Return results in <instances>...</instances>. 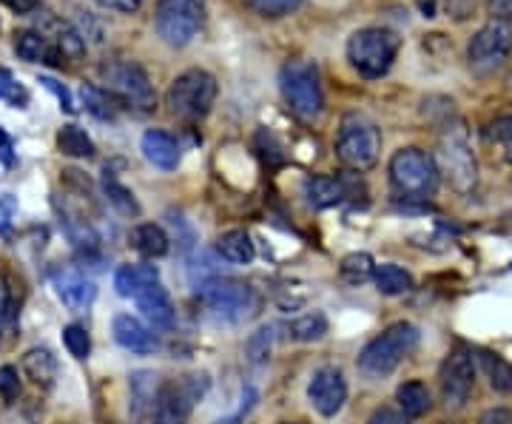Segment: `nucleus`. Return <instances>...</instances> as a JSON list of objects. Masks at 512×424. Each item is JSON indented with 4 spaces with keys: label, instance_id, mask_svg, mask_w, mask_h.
Returning <instances> with one entry per match:
<instances>
[{
    "label": "nucleus",
    "instance_id": "f257e3e1",
    "mask_svg": "<svg viewBox=\"0 0 512 424\" xmlns=\"http://www.w3.org/2000/svg\"><path fill=\"white\" fill-rule=\"evenodd\" d=\"M433 160H436L441 180L456 194H473L476 191L478 160L476 151L470 146V134L464 129V123H453L441 131Z\"/></svg>",
    "mask_w": 512,
    "mask_h": 424
},
{
    "label": "nucleus",
    "instance_id": "f03ea898",
    "mask_svg": "<svg viewBox=\"0 0 512 424\" xmlns=\"http://www.w3.org/2000/svg\"><path fill=\"white\" fill-rule=\"evenodd\" d=\"M382 154V131L379 126L359 114L350 111L339 123V134H336V157L339 163L353 171V174H365L379 163Z\"/></svg>",
    "mask_w": 512,
    "mask_h": 424
},
{
    "label": "nucleus",
    "instance_id": "7ed1b4c3",
    "mask_svg": "<svg viewBox=\"0 0 512 424\" xmlns=\"http://www.w3.org/2000/svg\"><path fill=\"white\" fill-rule=\"evenodd\" d=\"M421 333L416 325L410 322H396L387 331L379 333L376 339H370L362 353H359V370L365 373L367 379H384L393 370L402 365L404 356L419 348Z\"/></svg>",
    "mask_w": 512,
    "mask_h": 424
},
{
    "label": "nucleus",
    "instance_id": "20e7f679",
    "mask_svg": "<svg viewBox=\"0 0 512 424\" xmlns=\"http://www.w3.org/2000/svg\"><path fill=\"white\" fill-rule=\"evenodd\" d=\"M393 191L404 200H430L439 191V168L433 154L421 148H399L387 166Z\"/></svg>",
    "mask_w": 512,
    "mask_h": 424
},
{
    "label": "nucleus",
    "instance_id": "39448f33",
    "mask_svg": "<svg viewBox=\"0 0 512 424\" xmlns=\"http://www.w3.org/2000/svg\"><path fill=\"white\" fill-rule=\"evenodd\" d=\"M197 291H200L202 308L214 316V319L231 322V325L256 316L259 314V305H262L259 294H256L248 282L222 277V274L220 277L208 279V282H202Z\"/></svg>",
    "mask_w": 512,
    "mask_h": 424
},
{
    "label": "nucleus",
    "instance_id": "423d86ee",
    "mask_svg": "<svg viewBox=\"0 0 512 424\" xmlns=\"http://www.w3.org/2000/svg\"><path fill=\"white\" fill-rule=\"evenodd\" d=\"M217 77L205 69H188L183 72L165 94V106L174 117L188 120V123H197L202 117H208V111L214 109V100H217Z\"/></svg>",
    "mask_w": 512,
    "mask_h": 424
},
{
    "label": "nucleus",
    "instance_id": "0eeeda50",
    "mask_svg": "<svg viewBox=\"0 0 512 424\" xmlns=\"http://www.w3.org/2000/svg\"><path fill=\"white\" fill-rule=\"evenodd\" d=\"M396 55H399V35L382 26L359 29L348 40L350 66L367 80H376L390 72Z\"/></svg>",
    "mask_w": 512,
    "mask_h": 424
},
{
    "label": "nucleus",
    "instance_id": "6e6552de",
    "mask_svg": "<svg viewBox=\"0 0 512 424\" xmlns=\"http://www.w3.org/2000/svg\"><path fill=\"white\" fill-rule=\"evenodd\" d=\"M279 89L288 103V109L302 120V123H313L322 109H325V94H322V83H319V72L313 63L305 60H288L279 72Z\"/></svg>",
    "mask_w": 512,
    "mask_h": 424
},
{
    "label": "nucleus",
    "instance_id": "1a4fd4ad",
    "mask_svg": "<svg viewBox=\"0 0 512 424\" xmlns=\"http://www.w3.org/2000/svg\"><path fill=\"white\" fill-rule=\"evenodd\" d=\"M103 77V89L114 97V103L120 109H134V111H151L157 106V94L154 86L148 80V74L143 72V66L131 63V60H109L103 63L100 69Z\"/></svg>",
    "mask_w": 512,
    "mask_h": 424
},
{
    "label": "nucleus",
    "instance_id": "9d476101",
    "mask_svg": "<svg viewBox=\"0 0 512 424\" xmlns=\"http://www.w3.org/2000/svg\"><path fill=\"white\" fill-rule=\"evenodd\" d=\"M154 26L163 43L171 49H183L205 26V0H160Z\"/></svg>",
    "mask_w": 512,
    "mask_h": 424
},
{
    "label": "nucleus",
    "instance_id": "9b49d317",
    "mask_svg": "<svg viewBox=\"0 0 512 424\" xmlns=\"http://www.w3.org/2000/svg\"><path fill=\"white\" fill-rule=\"evenodd\" d=\"M208 390V376L205 373H188L180 379H171L160 385L157 396V410H154V422L157 424H185L188 416L194 413V407Z\"/></svg>",
    "mask_w": 512,
    "mask_h": 424
},
{
    "label": "nucleus",
    "instance_id": "f8f14e48",
    "mask_svg": "<svg viewBox=\"0 0 512 424\" xmlns=\"http://www.w3.org/2000/svg\"><path fill=\"white\" fill-rule=\"evenodd\" d=\"M512 52V23L510 20L493 18L478 29L470 46H467V57L470 66L476 72H493L495 66H501Z\"/></svg>",
    "mask_w": 512,
    "mask_h": 424
},
{
    "label": "nucleus",
    "instance_id": "ddd939ff",
    "mask_svg": "<svg viewBox=\"0 0 512 424\" xmlns=\"http://www.w3.org/2000/svg\"><path fill=\"white\" fill-rule=\"evenodd\" d=\"M439 385L444 405L453 407V410H461L467 405L473 396V388H476V356H473V351L456 348L450 353L447 362L441 365Z\"/></svg>",
    "mask_w": 512,
    "mask_h": 424
},
{
    "label": "nucleus",
    "instance_id": "4468645a",
    "mask_svg": "<svg viewBox=\"0 0 512 424\" xmlns=\"http://www.w3.org/2000/svg\"><path fill=\"white\" fill-rule=\"evenodd\" d=\"M308 399H311L313 410L325 419H333L345 402H348V379L345 373L333 365L319 368L311 376V385H308Z\"/></svg>",
    "mask_w": 512,
    "mask_h": 424
},
{
    "label": "nucleus",
    "instance_id": "2eb2a0df",
    "mask_svg": "<svg viewBox=\"0 0 512 424\" xmlns=\"http://www.w3.org/2000/svg\"><path fill=\"white\" fill-rule=\"evenodd\" d=\"M52 285H55L60 302L69 311H74V314L89 311L94 305V299H97V285L86 274L74 271V268H57V271H52Z\"/></svg>",
    "mask_w": 512,
    "mask_h": 424
},
{
    "label": "nucleus",
    "instance_id": "dca6fc26",
    "mask_svg": "<svg viewBox=\"0 0 512 424\" xmlns=\"http://www.w3.org/2000/svg\"><path fill=\"white\" fill-rule=\"evenodd\" d=\"M111 333H114V342L128 353L146 356V353H154L160 348V336L140 316L117 314L111 322Z\"/></svg>",
    "mask_w": 512,
    "mask_h": 424
},
{
    "label": "nucleus",
    "instance_id": "f3484780",
    "mask_svg": "<svg viewBox=\"0 0 512 424\" xmlns=\"http://www.w3.org/2000/svg\"><path fill=\"white\" fill-rule=\"evenodd\" d=\"M356 194V180H350L345 174H319L305 180V197L313 208H333L342 205Z\"/></svg>",
    "mask_w": 512,
    "mask_h": 424
},
{
    "label": "nucleus",
    "instance_id": "a211bd4d",
    "mask_svg": "<svg viewBox=\"0 0 512 424\" xmlns=\"http://www.w3.org/2000/svg\"><path fill=\"white\" fill-rule=\"evenodd\" d=\"M37 32L46 37L52 46H55L57 52L63 55L66 63H77L80 57L86 55V43H83V35L74 29L72 23H66V20L55 18V15H49V12H43V18L37 23Z\"/></svg>",
    "mask_w": 512,
    "mask_h": 424
},
{
    "label": "nucleus",
    "instance_id": "6ab92c4d",
    "mask_svg": "<svg viewBox=\"0 0 512 424\" xmlns=\"http://www.w3.org/2000/svg\"><path fill=\"white\" fill-rule=\"evenodd\" d=\"M140 151L148 163L154 168H163V171H174L180 166V143L163 129H148L140 140Z\"/></svg>",
    "mask_w": 512,
    "mask_h": 424
},
{
    "label": "nucleus",
    "instance_id": "aec40b11",
    "mask_svg": "<svg viewBox=\"0 0 512 424\" xmlns=\"http://www.w3.org/2000/svg\"><path fill=\"white\" fill-rule=\"evenodd\" d=\"M134 302H137L140 314H143V319H146L151 328H160V331L174 328L177 311H174V302H171V296H168L163 285H151Z\"/></svg>",
    "mask_w": 512,
    "mask_h": 424
},
{
    "label": "nucleus",
    "instance_id": "412c9836",
    "mask_svg": "<svg viewBox=\"0 0 512 424\" xmlns=\"http://www.w3.org/2000/svg\"><path fill=\"white\" fill-rule=\"evenodd\" d=\"M160 376H154L151 370H137L131 376V413L140 422H151L154 410H157V396H160Z\"/></svg>",
    "mask_w": 512,
    "mask_h": 424
},
{
    "label": "nucleus",
    "instance_id": "4be33fe9",
    "mask_svg": "<svg viewBox=\"0 0 512 424\" xmlns=\"http://www.w3.org/2000/svg\"><path fill=\"white\" fill-rule=\"evenodd\" d=\"M151 285H160V271L157 265H146V262H131V265H120L114 274V288L117 294L126 299H137V296L148 291Z\"/></svg>",
    "mask_w": 512,
    "mask_h": 424
},
{
    "label": "nucleus",
    "instance_id": "5701e85b",
    "mask_svg": "<svg viewBox=\"0 0 512 424\" xmlns=\"http://www.w3.org/2000/svg\"><path fill=\"white\" fill-rule=\"evenodd\" d=\"M15 52H18L20 60H26V63H46V66H55V69L69 66V63L63 60V55H60L55 46L40 35L37 29H26V32H18V35H15Z\"/></svg>",
    "mask_w": 512,
    "mask_h": 424
},
{
    "label": "nucleus",
    "instance_id": "b1692460",
    "mask_svg": "<svg viewBox=\"0 0 512 424\" xmlns=\"http://www.w3.org/2000/svg\"><path fill=\"white\" fill-rule=\"evenodd\" d=\"M26 379L40 390H52L57 382V356L49 348H29L20 359Z\"/></svg>",
    "mask_w": 512,
    "mask_h": 424
},
{
    "label": "nucleus",
    "instance_id": "393cba45",
    "mask_svg": "<svg viewBox=\"0 0 512 424\" xmlns=\"http://www.w3.org/2000/svg\"><path fill=\"white\" fill-rule=\"evenodd\" d=\"M128 240H131V248H134L137 254H143V257L148 259L165 257L168 248H171L168 234H165L160 225H154V222H140V225H134L131 234H128Z\"/></svg>",
    "mask_w": 512,
    "mask_h": 424
},
{
    "label": "nucleus",
    "instance_id": "a878e982",
    "mask_svg": "<svg viewBox=\"0 0 512 424\" xmlns=\"http://www.w3.org/2000/svg\"><path fill=\"white\" fill-rule=\"evenodd\" d=\"M254 240L248 237V231L234 228V231H225L220 240H217V257L222 262H231V265H248L254 262Z\"/></svg>",
    "mask_w": 512,
    "mask_h": 424
},
{
    "label": "nucleus",
    "instance_id": "bb28decb",
    "mask_svg": "<svg viewBox=\"0 0 512 424\" xmlns=\"http://www.w3.org/2000/svg\"><path fill=\"white\" fill-rule=\"evenodd\" d=\"M373 282H376L379 294L384 296H402L407 294V291H413V277H410V271H404L402 265H393V262L379 265V268L373 271Z\"/></svg>",
    "mask_w": 512,
    "mask_h": 424
},
{
    "label": "nucleus",
    "instance_id": "cd10ccee",
    "mask_svg": "<svg viewBox=\"0 0 512 424\" xmlns=\"http://www.w3.org/2000/svg\"><path fill=\"white\" fill-rule=\"evenodd\" d=\"M57 148L66 154V157H74V160H92L94 157V140L80 129V126H63L60 134H57Z\"/></svg>",
    "mask_w": 512,
    "mask_h": 424
},
{
    "label": "nucleus",
    "instance_id": "c85d7f7f",
    "mask_svg": "<svg viewBox=\"0 0 512 424\" xmlns=\"http://www.w3.org/2000/svg\"><path fill=\"white\" fill-rule=\"evenodd\" d=\"M396 399H399V407H402L404 416H410V419L424 416L430 410V405H433L430 390H427L424 382H404L402 388L396 390Z\"/></svg>",
    "mask_w": 512,
    "mask_h": 424
},
{
    "label": "nucleus",
    "instance_id": "c756f323",
    "mask_svg": "<svg viewBox=\"0 0 512 424\" xmlns=\"http://www.w3.org/2000/svg\"><path fill=\"white\" fill-rule=\"evenodd\" d=\"M373 271H376V265H373V257L370 254H348V257L342 259V265H339V277L342 282H348L353 288H359V285H365L373 279Z\"/></svg>",
    "mask_w": 512,
    "mask_h": 424
},
{
    "label": "nucleus",
    "instance_id": "7c9ffc66",
    "mask_svg": "<svg viewBox=\"0 0 512 424\" xmlns=\"http://www.w3.org/2000/svg\"><path fill=\"white\" fill-rule=\"evenodd\" d=\"M288 333H291V339H296V342H316V339H322L328 333V316L322 314V311L296 316L291 325H288Z\"/></svg>",
    "mask_w": 512,
    "mask_h": 424
},
{
    "label": "nucleus",
    "instance_id": "2f4dec72",
    "mask_svg": "<svg viewBox=\"0 0 512 424\" xmlns=\"http://www.w3.org/2000/svg\"><path fill=\"white\" fill-rule=\"evenodd\" d=\"M80 97H83V106L89 114H94L97 120H114L117 117V103H114V97H111L106 89H100V86H92V83H83V89H80Z\"/></svg>",
    "mask_w": 512,
    "mask_h": 424
},
{
    "label": "nucleus",
    "instance_id": "473e14b6",
    "mask_svg": "<svg viewBox=\"0 0 512 424\" xmlns=\"http://www.w3.org/2000/svg\"><path fill=\"white\" fill-rule=\"evenodd\" d=\"M103 191H106L109 203L114 205L120 214H126V217H137V214H140V205H137V200H134V194H131L126 185L120 183V180L111 174L109 168H106V177H103Z\"/></svg>",
    "mask_w": 512,
    "mask_h": 424
},
{
    "label": "nucleus",
    "instance_id": "72a5a7b5",
    "mask_svg": "<svg viewBox=\"0 0 512 424\" xmlns=\"http://www.w3.org/2000/svg\"><path fill=\"white\" fill-rule=\"evenodd\" d=\"M478 362H481V368L487 370V376H490V385H493L495 390H512V365L510 362H504L498 353H490V351L478 353Z\"/></svg>",
    "mask_w": 512,
    "mask_h": 424
},
{
    "label": "nucleus",
    "instance_id": "f704fd0d",
    "mask_svg": "<svg viewBox=\"0 0 512 424\" xmlns=\"http://www.w3.org/2000/svg\"><path fill=\"white\" fill-rule=\"evenodd\" d=\"M0 103H6L12 109H26L29 106V89L6 69H0Z\"/></svg>",
    "mask_w": 512,
    "mask_h": 424
},
{
    "label": "nucleus",
    "instance_id": "c9c22d12",
    "mask_svg": "<svg viewBox=\"0 0 512 424\" xmlns=\"http://www.w3.org/2000/svg\"><path fill=\"white\" fill-rule=\"evenodd\" d=\"M242 3L259 18H285L293 9H299L302 0H242Z\"/></svg>",
    "mask_w": 512,
    "mask_h": 424
},
{
    "label": "nucleus",
    "instance_id": "e433bc0d",
    "mask_svg": "<svg viewBox=\"0 0 512 424\" xmlns=\"http://www.w3.org/2000/svg\"><path fill=\"white\" fill-rule=\"evenodd\" d=\"M63 345H66V351L74 359H89V353H92V336H89V331L83 325H69L63 331Z\"/></svg>",
    "mask_w": 512,
    "mask_h": 424
},
{
    "label": "nucleus",
    "instance_id": "4c0bfd02",
    "mask_svg": "<svg viewBox=\"0 0 512 424\" xmlns=\"http://www.w3.org/2000/svg\"><path fill=\"white\" fill-rule=\"evenodd\" d=\"M271 348H274V328H271V325H268V328H259V331L248 339V359H251L254 365H262V362H268Z\"/></svg>",
    "mask_w": 512,
    "mask_h": 424
},
{
    "label": "nucleus",
    "instance_id": "58836bf2",
    "mask_svg": "<svg viewBox=\"0 0 512 424\" xmlns=\"http://www.w3.org/2000/svg\"><path fill=\"white\" fill-rule=\"evenodd\" d=\"M490 140L501 148L504 160L512 166V117H498L490 126Z\"/></svg>",
    "mask_w": 512,
    "mask_h": 424
},
{
    "label": "nucleus",
    "instance_id": "ea45409f",
    "mask_svg": "<svg viewBox=\"0 0 512 424\" xmlns=\"http://www.w3.org/2000/svg\"><path fill=\"white\" fill-rule=\"evenodd\" d=\"M15 322V294L9 279L0 274V333Z\"/></svg>",
    "mask_w": 512,
    "mask_h": 424
},
{
    "label": "nucleus",
    "instance_id": "a19ab883",
    "mask_svg": "<svg viewBox=\"0 0 512 424\" xmlns=\"http://www.w3.org/2000/svg\"><path fill=\"white\" fill-rule=\"evenodd\" d=\"M18 396H20L18 368L3 365V368H0V399H3L6 405H12V402H18Z\"/></svg>",
    "mask_w": 512,
    "mask_h": 424
},
{
    "label": "nucleus",
    "instance_id": "79ce46f5",
    "mask_svg": "<svg viewBox=\"0 0 512 424\" xmlns=\"http://www.w3.org/2000/svg\"><path fill=\"white\" fill-rule=\"evenodd\" d=\"M15 217H18V200L12 194H3L0 197V237H9Z\"/></svg>",
    "mask_w": 512,
    "mask_h": 424
},
{
    "label": "nucleus",
    "instance_id": "37998d69",
    "mask_svg": "<svg viewBox=\"0 0 512 424\" xmlns=\"http://www.w3.org/2000/svg\"><path fill=\"white\" fill-rule=\"evenodd\" d=\"M0 166L15 168L18 166V151H15V140L9 137V131L0 129Z\"/></svg>",
    "mask_w": 512,
    "mask_h": 424
},
{
    "label": "nucleus",
    "instance_id": "c03bdc74",
    "mask_svg": "<svg viewBox=\"0 0 512 424\" xmlns=\"http://www.w3.org/2000/svg\"><path fill=\"white\" fill-rule=\"evenodd\" d=\"M40 83L49 89V92L55 94L57 100H60V109H66V111H74V100H72V92L63 86V83H57V80H52V77H40Z\"/></svg>",
    "mask_w": 512,
    "mask_h": 424
},
{
    "label": "nucleus",
    "instance_id": "a18cd8bd",
    "mask_svg": "<svg viewBox=\"0 0 512 424\" xmlns=\"http://www.w3.org/2000/svg\"><path fill=\"white\" fill-rule=\"evenodd\" d=\"M447 15L456 20H467L476 12V0H444Z\"/></svg>",
    "mask_w": 512,
    "mask_h": 424
},
{
    "label": "nucleus",
    "instance_id": "49530a36",
    "mask_svg": "<svg viewBox=\"0 0 512 424\" xmlns=\"http://www.w3.org/2000/svg\"><path fill=\"white\" fill-rule=\"evenodd\" d=\"M97 6H103V9H109V12H120V15H131V12H137L140 9V3L143 0H94Z\"/></svg>",
    "mask_w": 512,
    "mask_h": 424
},
{
    "label": "nucleus",
    "instance_id": "de8ad7c7",
    "mask_svg": "<svg viewBox=\"0 0 512 424\" xmlns=\"http://www.w3.org/2000/svg\"><path fill=\"white\" fill-rule=\"evenodd\" d=\"M367 424H410V422H407V416L399 413V410L382 407V410H376V413L370 416V422Z\"/></svg>",
    "mask_w": 512,
    "mask_h": 424
},
{
    "label": "nucleus",
    "instance_id": "09e8293b",
    "mask_svg": "<svg viewBox=\"0 0 512 424\" xmlns=\"http://www.w3.org/2000/svg\"><path fill=\"white\" fill-rule=\"evenodd\" d=\"M478 424H512V413L507 407H493V410H484Z\"/></svg>",
    "mask_w": 512,
    "mask_h": 424
},
{
    "label": "nucleus",
    "instance_id": "8fccbe9b",
    "mask_svg": "<svg viewBox=\"0 0 512 424\" xmlns=\"http://www.w3.org/2000/svg\"><path fill=\"white\" fill-rule=\"evenodd\" d=\"M254 399H256L254 390H251V388L245 390V393H242V402H245V405L239 407V413H234L231 419H225V422H220V424H239V422H242V416H245V413H248V410L254 407Z\"/></svg>",
    "mask_w": 512,
    "mask_h": 424
},
{
    "label": "nucleus",
    "instance_id": "3c124183",
    "mask_svg": "<svg viewBox=\"0 0 512 424\" xmlns=\"http://www.w3.org/2000/svg\"><path fill=\"white\" fill-rule=\"evenodd\" d=\"M490 12H493L498 20H510L512 18V0H487Z\"/></svg>",
    "mask_w": 512,
    "mask_h": 424
},
{
    "label": "nucleus",
    "instance_id": "603ef678",
    "mask_svg": "<svg viewBox=\"0 0 512 424\" xmlns=\"http://www.w3.org/2000/svg\"><path fill=\"white\" fill-rule=\"evenodd\" d=\"M0 3H3V6H9V9H12V12H18V15H26V12H32V9H35L40 0H0Z\"/></svg>",
    "mask_w": 512,
    "mask_h": 424
},
{
    "label": "nucleus",
    "instance_id": "864d4df0",
    "mask_svg": "<svg viewBox=\"0 0 512 424\" xmlns=\"http://www.w3.org/2000/svg\"><path fill=\"white\" fill-rule=\"evenodd\" d=\"M282 424H291V422H282Z\"/></svg>",
    "mask_w": 512,
    "mask_h": 424
},
{
    "label": "nucleus",
    "instance_id": "5fc2aeb1",
    "mask_svg": "<svg viewBox=\"0 0 512 424\" xmlns=\"http://www.w3.org/2000/svg\"><path fill=\"white\" fill-rule=\"evenodd\" d=\"M444 424H450V422H444Z\"/></svg>",
    "mask_w": 512,
    "mask_h": 424
}]
</instances>
